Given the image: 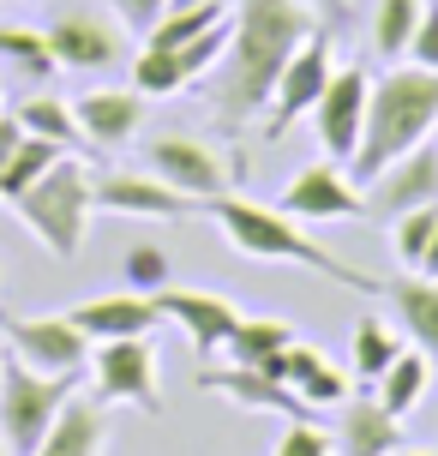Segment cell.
<instances>
[{
    "label": "cell",
    "instance_id": "cell-1",
    "mask_svg": "<svg viewBox=\"0 0 438 456\" xmlns=\"http://www.w3.org/2000/svg\"><path fill=\"white\" fill-rule=\"evenodd\" d=\"M312 30H324V19L306 0H240L223 72H216V85H210V109H216V120H223L229 133L271 109V91H277L288 54H295Z\"/></svg>",
    "mask_w": 438,
    "mask_h": 456
},
{
    "label": "cell",
    "instance_id": "cell-2",
    "mask_svg": "<svg viewBox=\"0 0 438 456\" xmlns=\"http://www.w3.org/2000/svg\"><path fill=\"white\" fill-rule=\"evenodd\" d=\"M199 210H205L210 223L223 228V240H229L234 252H247V258H264V265H306V271L330 276V282H343L354 295H385V276H372V271H361V265L337 258V252H324L319 240L300 228V216H288L282 205H253V199H240V192H216V199H205Z\"/></svg>",
    "mask_w": 438,
    "mask_h": 456
},
{
    "label": "cell",
    "instance_id": "cell-3",
    "mask_svg": "<svg viewBox=\"0 0 438 456\" xmlns=\"http://www.w3.org/2000/svg\"><path fill=\"white\" fill-rule=\"evenodd\" d=\"M438 133V72L433 67H396L372 85L367 102V133H361V151L348 157V175L367 186L385 162H396L402 151H415L420 138Z\"/></svg>",
    "mask_w": 438,
    "mask_h": 456
},
{
    "label": "cell",
    "instance_id": "cell-4",
    "mask_svg": "<svg viewBox=\"0 0 438 456\" xmlns=\"http://www.w3.org/2000/svg\"><path fill=\"white\" fill-rule=\"evenodd\" d=\"M91 192H96V181L85 175V162L61 157L43 181L30 186V192L12 199V210H19V223L30 228L54 258H67V265H72V258L85 252V223H91V210H96Z\"/></svg>",
    "mask_w": 438,
    "mask_h": 456
},
{
    "label": "cell",
    "instance_id": "cell-5",
    "mask_svg": "<svg viewBox=\"0 0 438 456\" xmlns=\"http://www.w3.org/2000/svg\"><path fill=\"white\" fill-rule=\"evenodd\" d=\"M72 390H78V379H54V372H36V366L6 354L0 361V438H6V456L36 451Z\"/></svg>",
    "mask_w": 438,
    "mask_h": 456
},
{
    "label": "cell",
    "instance_id": "cell-6",
    "mask_svg": "<svg viewBox=\"0 0 438 456\" xmlns=\"http://www.w3.org/2000/svg\"><path fill=\"white\" fill-rule=\"evenodd\" d=\"M144 162H150V175L162 186L186 192L192 205H205L216 192H234V186L247 181V162L223 157L216 144H205V138H192V133H157L144 144Z\"/></svg>",
    "mask_w": 438,
    "mask_h": 456
},
{
    "label": "cell",
    "instance_id": "cell-7",
    "mask_svg": "<svg viewBox=\"0 0 438 456\" xmlns=\"http://www.w3.org/2000/svg\"><path fill=\"white\" fill-rule=\"evenodd\" d=\"M91 385L102 403L162 414V366L150 337H109L91 348Z\"/></svg>",
    "mask_w": 438,
    "mask_h": 456
},
{
    "label": "cell",
    "instance_id": "cell-8",
    "mask_svg": "<svg viewBox=\"0 0 438 456\" xmlns=\"http://www.w3.org/2000/svg\"><path fill=\"white\" fill-rule=\"evenodd\" d=\"M361 192H367V223H396L420 205H438V133L420 138L415 151H402L396 162H385Z\"/></svg>",
    "mask_w": 438,
    "mask_h": 456
},
{
    "label": "cell",
    "instance_id": "cell-9",
    "mask_svg": "<svg viewBox=\"0 0 438 456\" xmlns=\"http://www.w3.org/2000/svg\"><path fill=\"white\" fill-rule=\"evenodd\" d=\"M0 337H6V354L36 372H54V379H78L91 372V337L61 313V319H0Z\"/></svg>",
    "mask_w": 438,
    "mask_h": 456
},
{
    "label": "cell",
    "instance_id": "cell-10",
    "mask_svg": "<svg viewBox=\"0 0 438 456\" xmlns=\"http://www.w3.org/2000/svg\"><path fill=\"white\" fill-rule=\"evenodd\" d=\"M367 102H372V78L367 67H337L324 96L312 102V126H319V144L330 151V162H343L361 151V133H367Z\"/></svg>",
    "mask_w": 438,
    "mask_h": 456
},
{
    "label": "cell",
    "instance_id": "cell-11",
    "mask_svg": "<svg viewBox=\"0 0 438 456\" xmlns=\"http://www.w3.org/2000/svg\"><path fill=\"white\" fill-rule=\"evenodd\" d=\"M330 72H337V61H330V37H324V30H312V37H306V43L288 54V67H282L277 91H271L264 133L282 138V133L300 120V114H312V102H319L324 85H330Z\"/></svg>",
    "mask_w": 438,
    "mask_h": 456
},
{
    "label": "cell",
    "instance_id": "cell-12",
    "mask_svg": "<svg viewBox=\"0 0 438 456\" xmlns=\"http://www.w3.org/2000/svg\"><path fill=\"white\" fill-rule=\"evenodd\" d=\"M282 210L300 223H337V216H367V192L343 162H312L282 186Z\"/></svg>",
    "mask_w": 438,
    "mask_h": 456
},
{
    "label": "cell",
    "instance_id": "cell-13",
    "mask_svg": "<svg viewBox=\"0 0 438 456\" xmlns=\"http://www.w3.org/2000/svg\"><path fill=\"white\" fill-rule=\"evenodd\" d=\"M157 313H162V324H181L186 330L192 354H216L229 342V330L240 324L234 300L210 295V289H168V282L157 289Z\"/></svg>",
    "mask_w": 438,
    "mask_h": 456
},
{
    "label": "cell",
    "instance_id": "cell-14",
    "mask_svg": "<svg viewBox=\"0 0 438 456\" xmlns=\"http://www.w3.org/2000/svg\"><path fill=\"white\" fill-rule=\"evenodd\" d=\"M144 91H120V85H102V91L72 96V114H78V133L96 151H120L144 133Z\"/></svg>",
    "mask_w": 438,
    "mask_h": 456
},
{
    "label": "cell",
    "instance_id": "cell-15",
    "mask_svg": "<svg viewBox=\"0 0 438 456\" xmlns=\"http://www.w3.org/2000/svg\"><path fill=\"white\" fill-rule=\"evenodd\" d=\"M48 48L72 72H115L126 43H120L115 24H102L96 12H61V19L48 24Z\"/></svg>",
    "mask_w": 438,
    "mask_h": 456
},
{
    "label": "cell",
    "instance_id": "cell-16",
    "mask_svg": "<svg viewBox=\"0 0 438 456\" xmlns=\"http://www.w3.org/2000/svg\"><path fill=\"white\" fill-rule=\"evenodd\" d=\"M91 199H96V210H109V216H144V223H181L186 210H199L186 192L162 186L157 175H102Z\"/></svg>",
    "mask_w": 438,
    "mask_h": 456
},
{
    "label": "cell",
    "instance_id": "cell-17",
    "mask_svg": "<svg viewBox=\"0 0 438 456\" xmlns=\"http://www.w3.org/2000/svg\"><path fill=\"white\" fill-rule=\"evenodd\" d=\"M199 390H210V396H229V403H240V409H264V414H282V420H306V403H300L295 390L282 385V379H271V372H258V366H205L199 372Z\"/></svg>",
    "mask_w": 438,
    "mask_h": 456
},
{
    "label": "cell",
    "instance_id": "cell-18",
    "mask_svg": "<svg viewBox=\"0 0 438 456\" xmlns=\"http://www.w3.org/2000/svg\"><path fill=\"white\" fill-rule=\"evenodd\" d=\"M258 372H271V379H282V385L295 390L306 409H343L348 403V379L337 372V366L324 361L319 348H306V342H288L271 366H258Z\"/></svg>",
    "mask_w": 438,
    "mask_h": 456
},
{
    "label": "cell",
    "instance_id": "cell-19",
    "mask_svg": "<svg viewBox=\"0 0 438 456\" xmlns=\"http://www.w3.org/2000/svg\"><path fill=\"white\" fill-rule=\"evenodd\" d=\"M385 300H391L409 348H420V354L438 366V276H420V271L391 276V282H385Z\"/></svg>",
    "mask_w": 438,
    "mask_h": 456
},
{
    "label": "cell",
    "instance_id": "cell-20",
    "mask_svg": "<svg viewBox=\"0 0 438 456\" xmlns=\"http://www.w3.org/2000/svg\"><path fill=\"white\" fill-rule=\"evenodd\" d=\"M67 319L91 342H109V337H150L162 324V313H157V295H102V300H78Z\"/></svg>",
    "mask_w": 438,
    "mask_h": 456
},
{
    "label": "cell",
    "instance_id": "cell-21",
    "mask_svg": "<svg viewBox=\"0 0 438 456\" xmlns=\"http://www.w3.org/2000/svg\"><path fill=\"white\" fill-rule=\"evenodd\" d=\"M102 444H109L102 396H78V390H72V396H67V409L54 414L48 438H43V444H36L30 456H102Z\"/></svg>",
    "mask_w": 438,
    "mask_h": 456
},
{
    "label": "cell",
    "instance_id": "cell-22",
    "mask_svg": "<svg viewBox=\"0 0 438 456\" xmlns=\"http://www.w3.org/2000/svg\"><path fill=\"white\" fill-rule=\"evenodd\" d=\"M396 438H402V420H396L378 396H361V403H343V427H337V444L343 456H391Z\"/></svg>",
    "mask_w": 438,
    "mask_h": 456
},
{
    "label": "cell",
    "instance_id": "cell-23",
    "mask_svg": "<svg viewBox=\"0 0 438 456\" xmlns=\"http://www.w3.org/2000/svg\"><path fill=\"white\" fill-rule=\"evenodd\" d=\"M426 385H433V361L420 354V348H402L391 366H385V379H378V403L402 420V414H415L420 403H426Z\"/></svg>",
    "mask_w": 438,
    "mask_h": 456
},
{
    "label": "cell",
    "instance_id": "cell-24",
    "mask_svg": "<svg viewBox=\"0 0 438 456\" xmlns=\"http://www.w3.org/2000/svg\"><path fill=\"white\" fill-rule=\"evenodd\" d=\"M288 342H300V330L288 319H240L229 330V342H223V354L234 366H271Z\"/></svg>",
    "mask_w": 438,
    "mask_h": 456
},
{
    "label": "cell",
    "instance_id": "cell-25",
    "mask_svg": "<svg viewBox=\"0 0 438 456\" xmlns=\"http://www.w3.org/2000/svg\"><path fill=\"white\" fill-rule=\"evenodd\" d=\"M19 126L24 133H36V138H54L61 151H72V144H85V133H78V114H72L67 96H54V91H36V96H24L19 109Z\"/></svg>",
    "mask_w": 438,
    "mask_h": 456
},
{
    "label": "cell",
    "instance_id": "cell-26",
    "mask_svg": "<svg viewBox=\"0 0 438 456\" xmlns=\"http://www.w3.org/2000/svg\"><path fill=\"white\" fill-rule=\"evenodd\" d=\"M402 354V337H396L385 319H354V342H348V366H354V379H367V385H378L385 379V366Z\"/></svg>",
    "mask_w": 438,
    "mask_h": 456
},
{
    "label": "cell",
    "instance_id": "cell-27",
    "mask_svg": "<svg viewBox=\"0 0 438 456\" xmlns=\"http://www.w3.org/2000/svg\"><path fill=\"white\" fill-rule=\"evenodd\" d=\"M67 157L54 138H36V133H24L19 138V151H12V162H6V175H0V205H12L19 192H30V186L43 181L54 162Z\"/></svg>",
    "mask_w": 438,
    "mask_h": 456
},
{
    "label": "cell",
    "instance_id": "cell-28",
    "mask_svg": "<svg viewBox=\"0 0 438 456\" xmlns=\"http://www.w3.org/2000/svg\"><path fill=\"white\" fill-rule=\"evenodd\" d=\"M0 61L19 67L24 78H36V85H48L61 72L54 48H48V30H30V24H0Z\"/></svg>",
    "mask_w": 438,
    "mask_h": 456
},
{
    "label": "cell",
    "instance_id": "cell-29",
    "mask_svg": "<svg viewBox=\"0 0 438 456\" xmlns=\"http://www.w3.org/2000/svg\"><path fill=\"white\" fill-rule=\"evenodd\" d=\"M420 6H426V0H378V6H372V48H378L385 61H402V54H409Z\"/></svg>",
    "mask_w": 438,
    "mask_h": 456
},
{
    "label": "cell",
    "instance_id": "cell-30",
    "mask_svg": "<svg viewBox=\"0 0 438 456\" xmlns=\"http://www.w3.org/2000/svg\"><path fill=\"white\" fill-rule=\"evenodd\" d=\"M181 85H186V67H181V54H174V48L144 43L139 54H133V91H144V96H174Z\"/></svg>",
    "mask_w": 438,
    "mask_h": 456
},
{
    "label": "cell",
    "instance_id": "cell-31",
    "mask_svg": "<svg viewBox=\"0 0 438 456\" xmlns=\"http://www.w3.org/2000/svg\"><path fill=\"white\" fill-rule=\"evenodd\" d=\"M433 228H438V205H420V210H409V216H396L391 223V247H396V258L415 271L420 265V252H426V240H433Z\"/></svg>",
    "mask_w": 438,
    "mask_h": 456
},
{
    "label": "cell",
    "instance_id": "cell-32",
    "mask_svg": "<svg viewBox=\"0 0 438 456\" xmlns=\"http://www.w3.org/2000/svg\"><path fill=\"white\" fill-rule=\"evenodd\" d=\"M120 276H126V289L157 295L162 282H168V252L150 247V240H139V247H126V258H120Z\"/></svg>",
    "mask_w": 438,
    "mask_h": 456
},
{
    "label": "cell",
    "instance_id": "cell-33",
    "mask_svg": "<svg viewBox=\"0 0 438 456\" xmlns=\"http://www.w3.org/2000/svg\"><path fill=\"white\" fill-rule=\"evenodd\" d=\"M229 30H234V24L223 19V24H210L205 37H192L186 48H174V54H181V67H186V85H192V78H205L210 67H223V54H229Z\"/></svg>",
    "mask_w": 438,
    "mask_h": 456
},
{
    "label": "cell",
    "instance_id": "cell-34",
    "mask_svg": "<svg viewBox=\"0 0 438 456\" xmlns=\"http://www.w3.org/2000/svg\"><path fill=\"white\" fill-rule=\"evenodd\" d=\"M271 456H337V438L306 414V420H288V427H282V438L271 444Z\"/></svg>",
    "mask_w": 438,
    "mask_h": 456
},
{
    "label": "cell",
    "instance_id": "cell-35",
    "mask_svg": "<svg viewBox=\"0 0 438 456\" xmlns=\"http://www.w3.org/2000/svg\"><path fill=\"white\" fill-rule=\"evenodd\" d=\"M402 61H415V67H433L438 72V0H426L420 6V24H415V37H409V54Z\"/></svg>",
    "mask_w": 438,
    "mask_h": 456
},
{
    "label": "cell",
    "instance_id": "cell-36",
    "mask_svg": "<svg viewBox=\"0 0 438 456\" xmlns=\"http://www.w3.org/2000/svg\"><path fill=\"white\" fill-rule=\"evenodd\" d=\"M109 6H115V24L133 37H150V24L168 12V0H109Z\"/></svg>",
    "mask_w": 438,
    "mask_h": 456
},
{
    "label": "cell",
    "instance_id": "cell-37",
    "mask_svg": "<svg viewBox=\"0 0 438 456\" xmlns=\"http://www.w3.org/2000/svg\"><path fill=\"white\" fill-rule=\"evenodd\" d=\"M19 138H24L19 114H12V109H0V175H6V162H12V151H19Z\"/></svg>",
    "mask_w": 438,
    "mask_h": 456
},
{
    "label": "cell",
    "instance_id": "cell-38",
    "mask_svg": "<svg viewBox=\"0 0 438 456\" xmlns=\"http://www.w3.org/2000/svg\"><path fill=\"white\" fill-rule=\"evenodd\" d=\"M306 6H312V12H319L324 24H337V30L348 24V0H306Z\"/></svg>",
    "mask_w": 438,
    "mask_h": 456
},
{
    "label": "cell",
    "instance_id": "cell-39",
    "mask_svg": "<svg viewBox=\"0 0 438 456\" xmlns=\"http://www.w3.org/2000/svg\"><path fill=\"white\" fill-rule=\"evenodd\" d=\"M415 271H420V276H438V228H433V240H426V252H420Z\"/></svg>",
    "mask_w": 438,
    "mask_h": 456
},
{
    "label": "cell",
    "instance_id": "cell-40",
    "mask_svg": "<svg viewBox=\"0 0 438 456\" xmlns=\"http://www.w3.org/2000/svg\"><path fill=\"white\" fill-rule=\"evenodd\" d=\"M391 456H438V451H402V444H396V451Z\"/></svg>",
    "mask_w": 438,
    "mask_h": 456
},
{
    "label": "cell",
    "instance_id": "cell-41",
    "mask_svg": "<svg viewBox=\"0 0 438 456\" xmlns=\"http://www.w3.org/2000/svg\"><path fill=\"white\" fill-rule=\"evenodd\" d=\"M0 456H6V438H0Z\"/></svg>",
    "mask_w": 438,
    "mask_h": 456
},
{
    "label": "cell",
    "instance_id": "cell-42",
    "mask_svg": "<svg viewBox=\"0 0 438 456\" xmlns=\"http://www.w3.org/2000/svg\"><path fill=\"white\" fill-rule=\"evenodd\" d=\"M0 282H6V271H0Z\"/></svg>",
    "mask_w": 438,
    "mask_h": 456
},
{
    "label": "cell",
    "instance_id": "cell-43",
    "mask_svg": "<svg viewBox=\"0 0 438 456\" xmlns=\"http://www.w3.org/2000/svg\"><path fill=\"white\" fill-rule=\"evenodd\" d=\"M0 361H6V354H0Z\"/></svg>",
    "mask_w": 438,
    "mask_h": 456
}]
</instances>
